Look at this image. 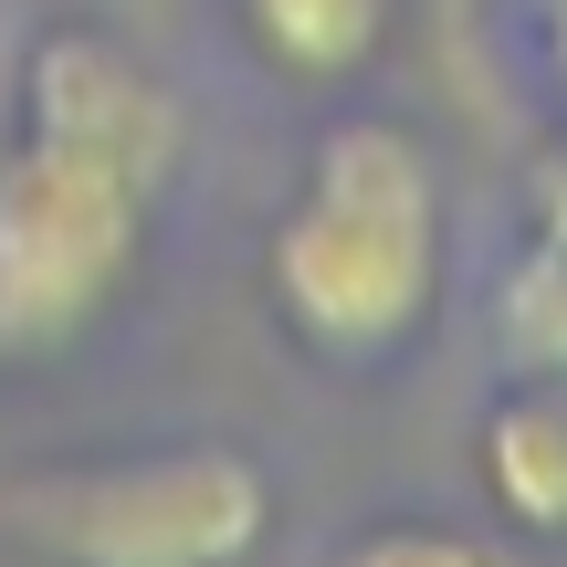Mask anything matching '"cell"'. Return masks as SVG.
<instances>
[{
  "label": "cell",
  "instance_id": "obj_2",
  "mask_svg": "<svg viewBox=\"0 0 567 567\" xmlns=\"http://www.w3.org/2000/svg\"><path fill=\"white\" fill-rule=\"evenodd\" d=\"M0 526L42 567H252L274 536V473L231 442H158L21 473L0 494Z\"/></svg>",
  "mask_w": 567,
  "mask_h": 567
},
{
  "label": "cell",
  "instance_id": "obj_3",
  "mask_svg": "<svg viewBox=\"0 0 567 567\" xmlns=\"http://www.w3.org/2000/svg\"><path fill=\"white\" fill-rule=\"evenodd\" d=\"M147 200L137 179L95 158H63L42 137L0 147V358L74 347L147 264Z\"/></svg>",
  "mask_w": 567,
  "mask_h": 567
},
{
  "label": "cell",
  "instance_id": "obj_1",
  "mask_svg": "<svg viewBox=\"0 0 567 567\" xmlns=\"http://www.w3.org/2000/svg\"><path fill=\"white\" fill-rule=\"evenodd\" d=\"M274 316L326 358H389L442 295V189L410 126L347 116L316 137L295 210L264 243Z\"/></svg>",
  "mask_w": 567,
  "mask_h": 567
},
{
  "label": "cell",
  "instance_id": "obj_5",
  "mask_svg": "<svg viewBox=\"0 0 567 567\" xmlns=\"http://www.w3.org/2000/svg\"><path fill=\"white\" fill-rule=\"evenodd\" d=\"M473 463L505 526L567 536V379H515L473 431Z\"/></svg>",
  "mask_w": 567,
  "mask_h": 567
},
{
  "label": "cell",
  "instance_id": "obj_6",
  "mask_svg": "<svg viewBox=\"0 0 567 567\" xmlns=\"http://www.w3.org/2000/svg\"><path fill=\"white\" fill-rule=\"evenodd\" d=\"M231 21L284 84H358L389 42V0H231Z\"/></svg>",
  "mask_w": 567,
  "mask_h": 567
},
{
  "label": "cell",
  "instance_id": "obj_4",
  "mask_svg": "<svg viewBox=\"0 0 567 567\" xmlns=\"http://www.w3.org/2000/svg\"><path fill=\"white\" fill-rule=\"evenodd\" d=\"M21 137L95 158L116 179H137L147 200H168V179L189 158V105L137 42L95 32V21H53L21 63Z\"/></svg>",
  "mask_w": 567,
  "mask_h": 567
},
{
  "label": "cell",
  "instance_id": "obj_9",
  "mask_svg": "<svg viewBox=\"0 0 567 567\" xmlns=\"http://www.w3.org/2000/svg\"><path fill=\"white\" fill-rule=\"evenodd\" d=\"M536 243H557V252H567V158L536 168Z\"/></svg>",
  "mask_w": 567,
  "mask_h": 567
},
{
  "label": "cell",
  "instance_id": "obj_8",
  "mask_svg": "<svg viewBox=\"0 0 567 567\" xmlns=\"http://www.w3.org/2000/svg\"><path fill=\"white\" fill-rule=\"evenodd\" d=\"M337 567H526L505 536H463V526H368Z\"/></svg>",
  "mask_w": 567,
  "mask_h": 567
},
{
  "label": "cell",
  "instance_id": "obj_10",
  "mask_svg": "<svg viewBox=\"0 0 567 567\" xmlns=\"http://www.w3.org/2000/svg\"><path fill=\"white\" fill-rule=\"evenodd\" d=\"M536 53H547V74L567 84V0H536Z\"/></svg>",
  "mask_w": 567,
  "mask_h": 567
},
{
  "label": "cell",
  "instance_id": "obj_7",
  "mask_svg": "<svg viewBox=\"0 0 567 567\" xmlns=\"http://www.w3.org/2000/svg\"><path fill=\"white\" fill-rule=\"evenodd\" d=\"M494 347H505L515 379H567V252L536 243V231L494 284Z\"/></svg>",
  "mask_w": 567,
  "mask_h": 567
}]
</instances>
